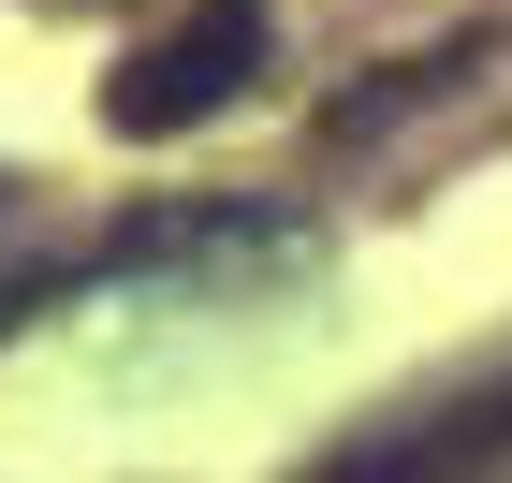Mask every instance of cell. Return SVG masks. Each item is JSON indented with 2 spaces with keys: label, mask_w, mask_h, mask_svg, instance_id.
Masks as SVG:
<instances>
[{
  "label": "cell",
  "mask_w": 512,
  "mask_h": 483,
  "mask_svg": "<svg viewBox=\"0 0 512 483\" xmlns=\"http://www.w3.org/2000/svg\"><path fill=\"white\" fill-rule=\"evenodd\" d=\"M249 74H264V0H205L191 30H161L147 59L103 88V118H118L132 147H176V132H205L220 103H249Z\"/></svg>",
  "instance_id": "6da1fadb"
},
{
  "label": "cell",
  "mask_w": 512,
  "mask_h": 483,
  "mask_svg": "<svg viewBox=\"0 0 512 483\" xmlns=\"http://www.w3.org/2000/svg\"><path fill=\"white\" fill-rule=\"evenodd\" d=\"M498 440H512V381H483V396H454V410H410L395 440L337 454L322 483H454V469H483Z\"/></svg>",
  "instance_id": "7a4b0ae2"
},
{
  "label": "cell",
  "mask_w": 512,
  "mask_h": 483,
  "mask_svg": "<svg viewBox=\"0 0 512 483\" xmlns=\"http://www.w3.org/2000/svg\"><path fill=\"white\" fill-rule=\"evenodd\" d=\"M30 308H59V279H0V337H15Z\"/></svg>",
  "instance_id": "3957f363"
},
{
  "label": "cell",
  "mask_w": 512,
  "mask_h": 483,
  "mask_svg": "<svg viewBox=\"0 0 512 483\" xmlns=\"http://www.w3.org/2000/svg\"><path fill=\"white\" fill-rule=\"evenodd\" d=\"M0 205H15V176H0Z\"/></svg>",
  "instance_id": "277c9868"
}]
</instances>
